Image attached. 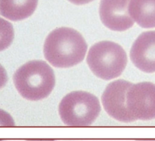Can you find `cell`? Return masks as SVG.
Returning a JSON list of instances; mask_svg holds the SVG:
<instances>
[{"instance_id":"obj_1","label":"cell","mask_w":155,"mask_h":141,"mask_svg":"<svg viewBox=\"0 0 155 141\" xmlns=\"http://www.w3.org/2000/svg\"><path fill=\"white\" fill-rule=\"evenodd\" d=\"M87 44L77 30L68 27L55 29L48 34L44 43V56L52 66L68 68L84 59Z\"/></svg>"},{"instance_id":"obj_2","label":"cell","mask_w":155,"mask_h":141,"mask_svg":"<svg viewBox=\"0 0 155 141\" xmlns=\"http://www.w3.org/2000/svg\"><path fill=\"white\" fill-rule=\"evenodd\" d=\"M13 81L23 98L36 101L51 94L55 84V77L52 69L45 62L32 60L15 72Z\"/></svg>"},{"instance_id":"obj_3","label":"cell","mask_w":155,"mask_h":141,"mask_svg":"<svg viewBox=\"0 0 155 141\" xmlns=\"http://www.w3.org/2000/svg\"><path fill=\"white\" fill-rule=\"evenodd\" d=\"M86 60L97 77L110 80L124 72L127 64V56L124 48L118 44L102 41L91 47Z\"/></svg>"},{"instance_id":"obj_4","label":"cell","mask_w":155,"mask_h":141,"mask_svg":"<svg viewBox=\"0 0 155 141\" xmlns=\"http://www.w3.org/2000/svg\"><path fill=\"white\" fill-rule=\"evenodd\" d=\"M58 110L64 125L86 127L96 120L101 112V106L98 98L92 94L73 91L61 100Z\"/></svg>"},{"instance_id":"obj_5","label":"cell","mask_w":155,"mask_h":141,"mask_svg":"<svg viewBox=\"0 0 155 141\" xmlns=\"http://www.w3.org/2000/svg\"><path fill=\"white\" fill-rule=\"evenodd\" d=\"M127 108L131 122L155 119V85L140 82L132 85L127 92Z\"/></svg>"},{"instance_id":"obj_6","label":"cell","mask_w":155,"mask_h":141,"mask_svg":"<svg viewBox=\"0 0 155 141\" xmlns=\"http://www.w3.org/2000/svg\"><path fill=\"white\" fill-rule=\"evenodd\" d=\"M132 83L126 80H117L110 83L103 93L102 104L107 114L113 119L124 122H131L127 108V92Z\"/></svg>"},{"instance_id":"obj_7","label":"cell","mask_w":155,"mask_h":141,"mask_svg":"<svg viewBox=\"0 0 155 141\" xmlns=\"http://www.w3.org/2000/svg\"><path fill=\"white\" fill-rule=\"evenodd\" d=\"M130 0H101L99 15L106 27L114 31H125L131 28L134 20L130 16Z\"/></svg>"},{"instance_id":"obj_8","label":"cell","mask_w":155,"mask_h":141,"mask_svg":"<svg viewBox=\"0 0 155 141\" xmlns=\"http://www.w3.org/2000/svg\"><path fill=\"white\" fill-rule=\"evenodd\" d=\"M130 58L145 72H155V31L142 33L132 46Z\"/></svg>"},{"instance_id":"obj_9","label":"cell","mask_w":155,"mask_h":141,"mask_svg":"<svg viewBox=\"0 0 155 141\" xmlns=\"http://www.w3.org/2000/svg\"><path fill=\"white\" fill-rule=\"evenodd\" d=\"M37 4L38 0H0V11L11 21H22L33 14Z\"/></svg>"},{"instance_id":"obj_10","label":"cell","mask_w":155,"mask_h":141,"mask_svg":"<svg viewBox=\"0 0 155 141\" xmlns=\"http://www.w3.org/2000/svg\"><path fill=\"white\" fill-rule=\"evenodd\" d=\"M130 16L143 28L155 27V0H130Z\"/></svg>"},{"instance_id":"obj_11","label":"cell","mask_w":155,"mask_h":141,"mask_svg":"<svg viewBox=\"0 0 155 141\" xmlns=\"http://www.w3.org/2000/svg\"><path fill=\"white\" fill-rule=\"evenodd\" d=\"M68 1L75 5H85L91 2L94 1V0H68Z\"/></svg>"},{"instance_id":"obj_12","label":"cell","mask_w":155,"mask_h":141,"mask_svg":"<svg viewBox=\"0 0 155 141\" xmlns=\"http://www.w3.org/2000/svg\"><path fill=\"white\" fill-rule=\"evenodd\" d=\"M139 141H155V140H139Z\"/></svg>"},{"instance_id":"obj_13","label":"cell","mask_w":155,"mask_h":141,"mask_svg":"<svg viewBox=\"0 0 155 141\" xmlns=\"http://www.w3.org/2000/svg\"><path fill=\"white\" fill-rule=\"evenodd\" d=\"M30 141H51V140H30Z\"/></svg>"}]
</instances>
